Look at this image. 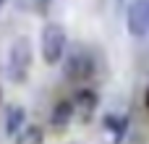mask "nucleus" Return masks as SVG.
<instances>
[{"mask_svg":"<svg viewBox=\"0 0 149 144\" xmlns=\"http://www.w3.org/2000/svg\"><path fill=\"white\" fill-rule=\"evenodd\" d=\"M144 102H147V108H149V89H147V94H144Z\"/></svg>","mask_w":149,"mask_h":144,"instance_id":"obj_10","label":"nucleus"},{"mask_svg":"<svg viewBox=\"0 0 149 144\" xmlns=\"http://www.w3.org/2000/svg\"><path fill=\"white\" fill-rule=\"evenodd\" d=\"M128 31L134 37H147L149 34V0H134L128 5Z\"/></svg>","mask_w":149,"mask_h":144,"instance_id":"obj_4","label":"nucleus"},{"mask_svg":"<svg viewBox=\"0 0 149 144\" xmlns=\"http://www.w3.org/2000/svg\"><path fill=\"white\" fill-rule=\"evenodd\" d=\"M65 45H68V34H65V29L60 24H47L42 29V45H39V50H42V60L47 66L60 63V58L65 52Z\"/></svg>","mask_w":149,"mask_h":144,"instance_id":"obj_1","label":"nucleus"},{"mask_svg":"<svg viewBox=\"0 0 149 144\" xmlns=\"http://www.w3.org/2000/svg\"><path fill=\"white\" fill-rule=\"evenodd\" d=\"M76 115V110H73V102H68V100H60L55 108H52V115H50V123H52V129L55 131H63L68 123H71V118Z\"/></svg>","mask_w":149,"mask_h":144,"instance_id":"obj_6","label":"nucleus"},{"mask_svg":"<svg viewBox=\"0 0 149 144\" xmlns=\"http://www.w3.org/2000/svg\"><path fill=\"white\" fill-rule=\"evenodd\" d=\"M97 102H100L97 92H92V89H81V92L76 94L73 110L81 115V121H89V118L94 115V110H97Z\"/></svg>","mask_w":149,"mask_h":144,"instance_id":"obj_5","label":"nucleus"},{"mask_svg":"<svg viewBox=\"0 0 149 144\" xmlns=\"http://www.w3.org/2000/svg\"><path fill=\"white\" fill-rule=\"evenodd\" d=\"M18 129H24V110L21 108H10L8 110V121H5V131L16 134Z\"/></svg>","mask_w":149,"mask_h":144,"instance_id":"obj_8","label":"nucleus"},{"mask_svg":"<svg viewBox=\"0 0 149 144\" xmlns=\"http://www.w3.org/2000/svg\"><path fill=\"white\" fill-rule=\"evenodd\" d=\"M105 123L110 126V131H115V136H118V139L126 134V126H128V121H126V118H118V115H107V118H105Z\"/></svg>","mask_w":149,"mask_h":144,"instance_id":"obj_9","label":"nucleus"},{"mask_svg":"<svg viewBox=\"0 0 149 144\" xmlns=\"http://www.w3.org/2000/svg\"><path fill=\"white\" fill-rule=\"evenodd\" d=\"M63 73H65V79L73 81V84H84V81H89L92 73H94V60H92V55H89L86 50H81V47L73 50V52L65 58Z\"/></svg>","mask_w":149,"mask_h":144,"instance_id":"obj_3","label":"nucleus"},{"mask_svg":"<svg viewBox=\"0 0 149 144\" xmlns=\"http://www.w3.org/2000/svg\"><path fill=\"white\" fill-rule=\"evenodd\" d=\"M31 66V42L26 37H18L8 52V76L13 81H24Z\"/></svg>","mask_w":149,"mask_h":144,"instance_id":"obj_2","label":"nucleus"},{"mask_svg":"<svg viewBox=\"0 0 149 144\" xmlns=\"http://www.w3.org/2000/svg\"><path fill=\"white\" fill-rule=\"evenodd\" d=\"M16 144H45V131L39 126H24L16 136Z\"/></svg>","mask_w":149,"mask_h":144,"instance_id":"obj_7","label":"nucleus"},{"mask_svg":"<svg viewBox=\"0 0 149 144\" xmlns=\"http://www.w3.org/2000/svg\"><path fill=\"white\" fill-rule=\"evenodd\" d=\"M3 3H5V0H0V8H3Z\"/></svg>","mask_w":149,"mask_h":144,"instance_id":"obj_11","label":"nucleus"}]
</instances>
